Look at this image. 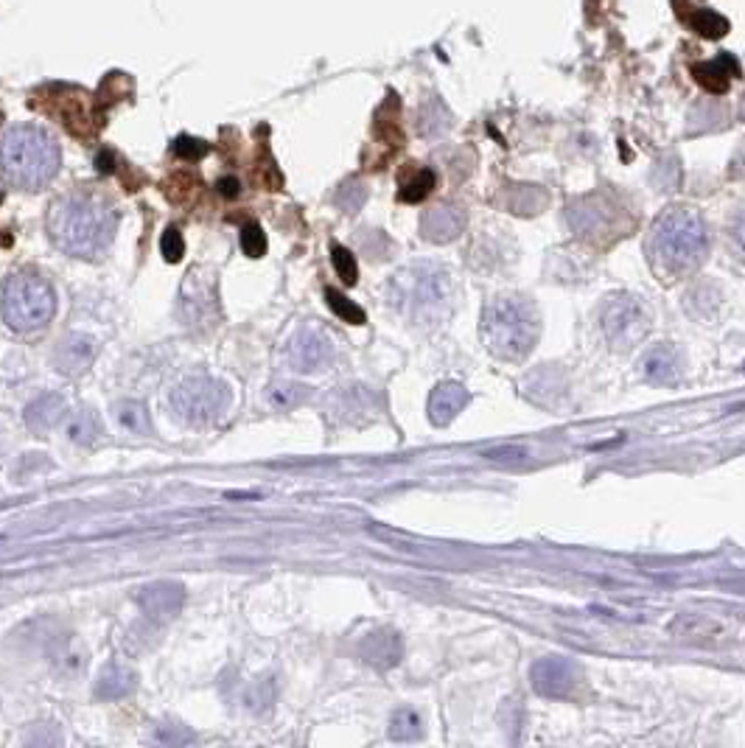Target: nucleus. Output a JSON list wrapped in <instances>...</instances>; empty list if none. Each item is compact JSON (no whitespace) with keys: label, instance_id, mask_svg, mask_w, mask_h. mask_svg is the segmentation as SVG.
<instances>
[{"label":"nucleus","instance_id":"obj_8","mask_svg":"<svg viewBox=\"0 0 745 748\" xmlns=\"http://www.w3.org/2000/svg\"><path fill=\"white\" fill-rule=\"evenodd\" d=\"M183 317L194 331H213L222 317L219 289H216V272L208 267H197L188 272L183 283Z\"/></svg>","mask_w":745,"mask_h":748},{"label":"nucleus","instance_id":"obj_35","mask_svg":"<svg viewBox=\"0 0 745 748\" xmlns=\"http://www.w3.org/2000/svg\"><path fill=\"white\" fill-rule=\"evenodd\" d=\"M365 199H367V188L362 183H356V180L345 183L337 191V205L342 208V211H348V213L359 211V208L365 205Z\"/></svg>","mask_w":745,"mask_h":748},{"label":"nucleus","instance_id":"obj_28","mask_svg":"<svg viewBox=\"0 0 745 748\" xmlns=\"http://www.w3.org/2000/svg\"><path fill=\"white\" fill-rule=\"evenodd\" d=\"M435 171L432 169H418L412 174V180L401 185V191H398V199L401 202H423V199L429 197L432 191H435Z\"/></svg>","mask_w":745,"mask_h":748},{"label":"nucleus","instance_id":"obj_17","mask_svg":"<svg viewBox=\"0 0 745 748\" xmlns=\"http://www.w3.org/2000/svg\"><path fill=\"white\" fill-rule=\"evenodd\" d=\"M471 393L460 382H440L429 396V421L435 426H449L468 407Z\"/></svg>","mask_w":745,"mask_h":748},{"label":"nucleus","instance_id":"obj_40","mask_svg":"<svg viewBox=\"0 0 745 748\" xmlns=\"http://www.w3.org/2000/svg\"><path fill=\"white\" fill-rule=\"evenodd\" d=\"M239 191H241V183L236 180V177H225V180H219V194L227 199H233V197H239Z\"/></svg>","mask_w":745,"mask_h":748},{"label":"nucleus","instance_id":"obj_33","mask_svg":"<svg viewBox=\"0 0 745 748\" xmlns=\"http://www.w3.org/2000/svg\"><path fill=\"white\" fill-rule=\"evenodd\" d=\"M331 261H334V269H337V275L342 278V283H345V286H353V283L359 281L356 255H353L348 247H342V244H334V247H331Z\"/></svg>","mask_w":745,"mask_h":748},{"label":"nucleus","instance_id":"obj_13","mask_svg":"<svg viewBox=\"0 0 745 748\" xmlns=\"http://www.w3.org/2000/svg\"><path fill=\"white\" fill-rule=\"evenodd\" d=\"M614 208L605 197H586L577 199L569 211V222H572V230L583 239H597V236H605L608 227L614 222Z\"/></svg>","mask_w":745,"mask_h":748},{"label":"nucleus","instance_id":"obj_4","mask_svg":"<svg viewBox=\"0 0 745 748\" xmlns=\"http://www.w3.org/2000/svg\"><path fill=\"white\" fill-rule=\"evenodd\" d=\"M488 351L505 362L527 359L541 337L538 311L527 297H496L482 317Z\"/></svg>","mask_w":745,"mask_h":748},{"label":"nucleus","instance_id":"obj_16","mask_svg":"<svg viewBox=\"0 0 745 748\" xmlns=\"http://www.w3.org/2000/svg\"><path fill=\"white\" fill-rule=\"evenodd\" d=\"M359 656L365 664L376 667V670H393L395 664L404 656V639L395 634L393 628H379L359 642Z\"/></svg>","mask_w":745,"mask_h":748},{"label":"nucleus","instance_id":"obj_22","mask_svg":"<svg viewBox=\"0 0 745 748\" xmlns=\"http://www.w3.org/2000/svg\"><path fill=\"white\" fill-rule=\"evenodd\" d=\"M115 421H118V426H121L127 435H135V438H143V435L152 432L149 410H146L143 401H132V398L118 401V404H115Z\"/></svg>","mask_w":745,"mask_h":748},{"label":"nucleus","instance_id":"obj_21","mask_svg":"<svg viewBox=\"0 0 745 748\" xmlns=\"http://www.w3.org/2000/svg\"><path fill=\"white\" fill-rule=\"evenodd\" d=\"M99 432V415L90 410V407H79V410L71 412L68 421H65V435H68V440L76 443V446H93L96 438H99Z\"/></svg>","mask_w":745,"mask_h":748},{"label":"nucleus","instance_id":"obj_7","mask_svg":"<svg viewBox=\"0 0 745 748\" xmlns=\"http://www.w3.org/2000/svg\"><path fill=\"white\" fill-rule=\"evenodd\" d=\"M227 401L230 396L222 382H216L211 376H188L185 382L177 384L171 396V407L185 424L205 426L227 410Z\"/></svg>","mask_w":745,"mask_h":748},{"label":"nucleus","instance_id":"obj_14","mask_svg":"<svg viewBox=\"0 0 745 748\" xmlns=\"http://www.w3.org/2000/svg\"><path fill=\"white\" fill-rule=\"evenodd\" d=\"M465 225H468V216L454 202H443L421 216L423 239L435 241V244H449V241L460 239Z\"/></svg>","mask_w":745,"mask_h":748},{"label":"nucleus","instance_id":"obj_36","mask_svg":"<svg viewBox=\"0 0 745 748\" xmlns=\"http://www.w3.org/2000/svg\"><path fill=\"white\" fill-rule=\"evenodd\" d=\"M171 152L177 157H183V160H199V157H205L211 152V146L205 141H199V138H191V135H180L177 141L171 143Z\"/></svg>","mask_w":745,"mask_h":748},{"label":"nucleus","instance_id":"obj_29","mask_svg":"<svg viewBox=\"0 0 745 748\" xmlns=\"http://www.w3.org/2000/svg\"><path fill=\"white\" fill-rule=\"evenodd\" d=\"M306 396H309V387H303V384L275 382L269 387V404L278 407V410H292Z\"/></svg>","mask_w":745,"mask_h":748},{"label":"nucleus","instance_id":"obj_19","mask_svg":"<svg viewBox=\"0 0 745 748\" xmlns=\"http://www.w3.org/2000/svg\"><path fill=\"white\" fill-rule=\"evenodd\" d=\"M65 410H68L65 398L59 396V393H45V396L31 401L23 418H26V426H29L31 432L43 435V432H51L65 418Z\"/></svg>","mask_w":745,"mask_h":748},{"label":"nucleus","instance_id":"obj_11","mask_svg":"<svg viewBox=\"0 0 745 748\" xmlns=\"http://www.w3.org/2000/svg\"><path fill=\"white\" fill-rule=\"evenodd\" d=\"M530 681H533V690L538 695L561 701L577 690V667L563 656H547V659H538L533 664Z\"/></svg>","mask_w":745,"mask_h":748},{"label":"nucleus","instance_id":"obj_15","mask_svg":"<svg viewBox=\"0 0 745 748\" xmlns=\"http://www.w3.org/2000/svg\"><path fill=\"white\" fill-rule=\"evenodd\" d=\"M96 353H99L96 339L87 334H68L59 339L57 351H54V367L62 376H82L96 362Z\"/></svg>","mask_w":745,"mask_h":748},{"label":"nucleus","instance_id":"obj_3","mask_svg":"<svg viewBox=\"0 0 745 748\" xmlns=\"http://www.w3.org/2000/svg\"><path fill=\"white\" fill-rule=\"evenodd\" d=\"M709 227L692 208H667L650 233V253L664 272L684 275L698 269L709 255Z\"/></svg>","mask_w":745,"mask_h":748},{"label":"nucleus","instance_id":"obj_41","mask_svg":"<svg viewBox=\"0 0 745 748\" xmlns=\"http://www.w3.org/2000/svg\"><path fill=\"white\" fill-rule=\"evenodd\" d=\"M115 166V157L110 155V152H101L99 157H96V169H99V174H110Z\"/></svg>","mask_w":745,"mask_h":748},{"label":"nucleus","instance_id":"obj_24","mask_svg":"<svg viewBox=\"0 0 745 748\" xmlns=\"http://www.w3.org/2000/svg\"><path fill=\"white\" fill-rule=\"evenodd\" d=\"M390 737L393 740H401V743H412V740H421L423 737V720L415 709H395L393 718H390Z\"/></svg>","mask_w":745,"mask_h":748},{"label":"nucleus","instance_id":"obj_5","mask_svg":"<svg viewBox=\"0 0 745 748\" xmlns=\"http://www.w3.org/2000/svg\"><path fill=\"white\" fill-rule=\"evenodd\" d=\"M390 303L418 323H437L451 306L449 272L435 264L401 269L390 283Z\"/></svg>","mask_w":745,"mask_h":748},{"label":"nucleus","instance_id":"obj_38","mask_svg":"<svg viewBox=\"0 0 745 748\" xmlns=\"http://www.w3.org/2000/svg\"><path fill=\"white\" fill-rule=\"evenodd\" d=\"M482 457L493 460V463H519V460H527V449H521V446H502V449H488Z\"/></svg>","mask_w":745,"mask_h":748},{"label":"nucleus","instance_id":"obj_6","mask_svg":"<svg viewBox=\"0 0 745 748\" xmlns=\"http://www.w3.org/2000/svg\"><path fill=\"white\" fill-rule=\"evenodd\" d=\"M57 297L45 278L31 269L12 272L3 283V317L20 334L37 331L54 320Z\"/></svg>","mask_w":745,"mask_h":748},{"label":"nucleus","instance_id":"obj_25","mask_svg":"<svg viewBox=\"0 0 745 748\" xmlns=\"http://www.w3.org/2000/svg\"><path fill=\"white\" fill-rule=\"evenodd\" d=\"M507 208L513 213H535L544 202H547V194L538 188V185H513L510 191H507Z\"/></svg>","mask_w":745,"mask_h":748},{"label":"nucleus","instance_id":"obj_30","mask_svg":"<svg viewBox=\"0 0 745 748\" xmlns=\"http://www.w3.org/2000/svg\"><path fill=\"white\" fill-rule=\"evenodd\" d=\"M325 300H328V306L331 311L337 314L342 323H351V325H365L367 323V314L353 300L337 292V289H325Z\"/></svg>","mask_w":745,"mask_h":748},{"label":"nucleus","instance_id":"obj_12","mask_svg":"<svg viewBox=\"0 0 745 748\" xmlns=\"http://www.w3.org/2000/svg\"><path fill=\"white\" fill-rule=\"evenodd\" d=\"M185 603V589L174 580H155L146 583L138 592V606L141 611L155 622H169L180 614V608Z\"/></svg>","mask_w":745,"mask_h":748},{"label":"nucleus","instance_id":"obj_37","mask_svg":"<svg viewBox=\"0 0 745 748\" xmlns=\"http://www.w3.org/2000/svg\"><path fill=\"white\" fill-rule=\"evenodd\" d=\"M160 255H163L169 264H177L185 255L183 233H180L177 227H169V230L163 233V239H160Z\"/></svg>","mask_w":745,"mask_h":748},{"label":"nucleus","instance_id":"obj_27","mask_svg":"<svg viewBox=\"0 0 745 748\" xmlns=\"http://www.w3.org/2000/svg\"><path fill=\"white\" fill-rule=\"evenodd\" d=\"M451 124L449 110L440 104V99L426 101V107L421 110V132L426 138H440Z\"/></svg>","mask_w":745,"mask_h":748},{"label":"nucleus","instance_id":"obj_26","mask_svg":"<svg viewBox=\"0 0 745 748\" xmlns=\"http://www.w3.org/2000/svg\"><path fill=\"white\" fill-rule=\"evenodd\" d=\"M687 23L692 29L698 31L706 40H720L726 31H729V20L723 15H717L712 9H701V12H692L687 17Z\"/></svg>","mask_w":745,"mask_h":748},{"label":"nucleus","instance_id":"obj_18","mask_svg":"<svg viewBox=\"0 0 745 748\" xmlns=\"http://www.w3.org/2000/svg\"><path fill=\"white\" fill-rule=\"evenodd\" d=\"M642 373L645 379L656 384H673L681 373V359H678V351H675L670 342H661L656 348L642 356Z\"/></svg>","mask_w":745,"mask_h":748},{"label":"nucleus","instance_id":"obj_32","mask_svg":"<svg viewBox=\"0 0 745 748\" xmlns=\"http://www.w3.org/2000/svg\"><path fill=\"white\" fill-rule=\"evenodd\" d=\"M152 740H155L157 746H191V743H197V734L188 732L185 726H177V723H163V726H157L155 732H152Z\"/></svg>","mask_w":745,"mask_h":748},{"label":"nucleus","instance_id":"obj_20","mask_svg":"<svg viewBox=\"0 0 745 748\" xmlns=\"http://www.w3.org/2000/svg\"><path fill=\"white\" fill-rule=\"evenodd\" d=\"M135 684H138V676L129 667L110 664V667L101 670L99 681H96V695L104 698V701H121V698H127L129 692L135 690Z\"/></svg>","mask_w":745,"mask_h":748},{"label":"nucleus","instance_id":"obj_39","mask_svg":"<svg viewBox=\"0 0 745 748\" xmlns=\"http://www.w3.org/2000/svg\"><path fill=\"white\" fill-rule=\"evenodd\" d=\"M731 233H734L737 244L745 250V205L737 211V216H734V222H731Z\"/></svg>","mask_w":745,"mask_h":748},{"label":"nucleus","instance_id":"obj_34","mask_svg":"<svg viewBox=\"0 0 745 748\" xmlns=\"http://www.w3.org/2000/svg\"><path fill=\"white\" fill-rule=\"evenodd\" d=\"M241 250L250 258H261L267 253V233L261 230V225L250 222V225L241 227Z\"/></svg>","mask_w":745,"mask_h":748},{"label":"nucleus","instance_id":"obj_1","mask_svg":"<svg viewBox=\"0 0 745 748\" xmlns=\"http://www.w3.org/2000/svg\"><path fill=\"white\" fill-rule=\"evenodd\" d=\"M118 213L104 197L71 191L59 197L48 213L51 239L62 253L76 258H99L113 244Z\"/></svg>","mask_w":745,"mask_h":748},{"label":"nucleus","instance_id":"obj_43","mask_svg":"<svg viewBox=\"0 0 745 748\" xmlns=\"http://www.w3.org/2000/svg\"><path fill=\"white\" fill-rule=\"evenodd\" d=\"M743 370H745V365H743Z\"/></svg>","mask_w":745,"mask_h":748},{"label":"nucleus","instance_id":"obj_2","mask_svg":"<svg viewBox=\"0 0 745 748\" xmlns=\"http://www.w3.org/2000/svg\"><path fill=\"white\" fill-rule=\"evenodd\" d=\"M59 143L34 124H20L6 132L0 143V171L6 183L23 188V191H40L57 177Z\"/></svg>","mask_w":745,"mask_h":748},{"label":"nucleus","instance_id":"obj_23","mask_svg":"<svg viewBox=\"0 0 745 748\" xmlns=\"http://www.w3.org/2000/svg\"><path fill=\"white\" fill-rule=\"evenodd\" d=\"M692 76H695V82L706 90V93H712V96H723L731 85V76L720 62H698V65H692Z\"/></svg>","mask_w":745,"mask_h":748},{"label":"nucleus","instance_id":"obj_42","mask_svg":"<svg viewBox=\"0 0 745 748\" xmlns=\"http://www.w3.org/2000/svg\"><path fill=\"white\" fill-rule=\"evenodd\" d=\"M740 110H743V121H745V96H743V104H740Z\"/></svg>","mask_w":745,"mask_h":748},{"label":"nucleus","instance_id":"obj_9","mask_svg":"<svg viewBox=\"0 0 745 748\" xmlns=\"http://www.w3.org/2000/svg\"><path fill=\"white\" fill-rule=\"evenodd\" d=\"M600 323H603L605 339L619 351H628L633 345H639L650 331V320H647L642 303L631 295L608 297Z\"/></svg>","mask_w":745,"mask_h":748},{"label":"nucleus","instance_id":"obj_10","mask_svg":"<svg viewBox=\"0 0 745 748\" xmlns=\"http://www.w3.org/2000/svg\"><path fill=\"white\" fill-rule=\"evenodd\" d=\"M334 359V342L317 325H300L289 345H286V362L297 373H314L331 365Z\"/></svg>","mask_w":745,"mask_h":748},{"label":"nucleus","instance_id":"obj_31","mask_svg":"<svg viewBox=\"0 0 745 748\" xmlns=\"http://www.w3.org/2000/svg\"><path fill=\"white\" fill-rule=\"evenodd\" d=\"M272 701H275V684H272V678H258L244 692V706L250 712H267Z\"/></svg>","mask_w":745,"mask_h":748}]
</instances>
